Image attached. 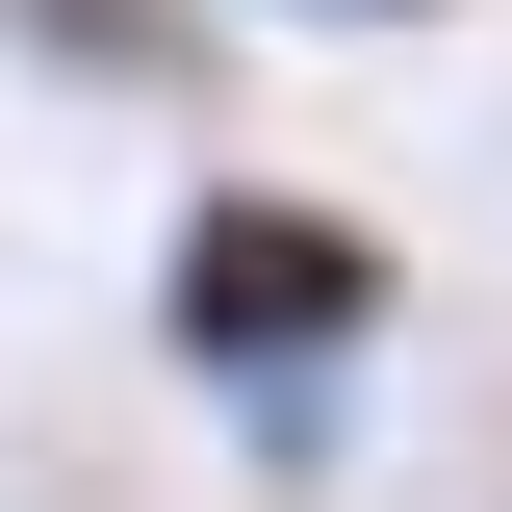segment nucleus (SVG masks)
<instances>
[{
  "label": "nucleus",
  "mask_w": 512,
  "mask_h": 512,
  "mask_svg": "<svg viewBox=\"0 0 512 512\" xmlns=\"http://www.w3.org/2000/svg\"><path fill=\"white\" fill-rule=\"evenodd\" d=\"M384 333H410V231L333 205V180H205L180 231H154V359L231 410L256 487H308V461H333V410H359Z\"/></svg>",
  "instance_id": "f257e3e1"
},
{
  "label": "nucleus",
  "mask_w": 512,
  "mask_h": 512,
  "mask_svg": "<svg viewBox=\"0 0 512 512\" xmlns=\"http://www.w3.org/2000/svg\"><path fill=\"white\" fill-rule=\"evenodd\" d=\"M0 52H26V77H180L205 0H0Z\"/></svg>",
  "instance_id": "f03ea898"
},
{
  "label": "nucleus",
  "mask_w": 512,
  "mask_h": 512,
  "mask_svg": "<svg viewBox=\"0 0 512 512\" xmlns=\"http://www.w3.org/2000/svg\"><path fill=\"white\" fill-rule=\"evenodd\" d=\"M256 26H461V0H256Z\"/></svg>",
  "instance_id": "7ed1b4c3"
}]
</instances>
